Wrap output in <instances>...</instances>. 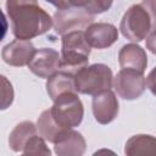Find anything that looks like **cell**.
Wrapping results in <instances>:
<instances>
[{"label": "cell", "instance_id": "obj_23", "mask_svg": "<svg viewBox=\"0 0 156 156\" xmlns=\"http://www.w3.org/2000/svg\"><path fill=\"white\" fill-rule=\"evenodd\" d=\"M69 6H76V7H83L87 9V6L91 2V0H67Z\"/></svg>", "mask_w": 156, "mask_h": 156}, {"label": "cell", "instance_id": "obj_20", "mask_svg": "<svg viewBox=\"0 0 156 156\" xmlns=\"http://www.w3.org/2000/svg\"><path fill=\"white\" fill-rule=\"evenodd\" d=\"M145 10L147 11L150 18H151V24H152V30H156V0H141L140 2Z\"/></svg>", "mask_w": 156, "mask_h": 156}, {"label": "cell", "instance_id": "obj_7", "mask_svg": "<svg viewBox=\"0 0 156 156\" xmlns=\"http://www.w3.org/2000/svg\"><path fill=\"white\" fill-rule=\"evenodd\" d=\"M113 89L124 100H135L146 89V78L143 72L132 68H122L113 78Z\"/></svg>", "mask_w": 156, "mask_h": 156}, {"label": "cell", "instance_id": "obj_3", "mask_svg": "<svg viewBox=\"0 0 156 156\" xmlns=\"http://www.w3.org/2000/svg\"><path fill=\"white\" fill-rule=\"evenodd\" d=\"M113 83L112 71L107 65L94 63L88 65L74 74V84L77 93L84 95H96L105 90H110Z\"/></svg>", "mask_w": 156, "mask_h": 156}, {"label": "cell", "instance_id": "obj_24", "mask_svg": "<svg viewBox=\"0 0 156 156\" xmlns=\"http://www.w3.org/2000/svg\"><path fill=\"white\" fill-rule=\"evenodd\" d=\"M46 2L54 5L55 7L57 9H66V7H69V4L67 0H45Z\"/></svg>", "mask_w": 156, "mask_h": 156}, {"label": "cell", "instance_id": "obj_16", "mask_svg": "<svg viewBox=\"0 0 156 156\" xmlns=\"http://www.w3.org/2000/svg\"><path fill=\"white\" fill-rule=\"evenodd\" d=\"M124 154L128 156L156 155V136L149 134H136L130 136L126 143Z\"/></svg>", "mask_w": 156, "mask_h": 156}, {"label": "cell", "instance_id": "obj_5", "mask_svg": "<svg viewBox=\"0 0 156 156\" xmlns=\"http://www.w3.org/2000/svg\"><path fill=\"white\" fill-rule=\"evenodd\" d=\"M119 30L124 38L130 41L139 43L151 33V18L141 4L132 5L123 15Z\"/></svg>", "mask_w": 156, "mask_h": 156}, {"label": "cell", "instance_id": "obj_8", "mask_svg": "<svg viewBox=\"0 0 156 156\" xmlns=\"http://www.w3.org/2000/svg\"><path fill=\"white\" fill-rule=\"evenodd\" d=\"M61 67V56L52 48H41L35 51L28 68L39 78H49Z\"/></svg>", "mask_w": 156, "mask_h": 156}, {"label": "cell", "instance_id": "obj_17", "mask_svg": "<svg viewBox=\"0 0 156 156\" xmlns=\"http://www.w3.org/2000/svg\"><path fill=\"white\" fill-rule=\"evenodd\" d=\"M37 127H38V130H39V134L49 143H55L56 139L66 130H62L54 121L51 113H50V110H45L41 112V115L39 116L38 118V122H37Z\"/></svg>", "mask_w": 156, "mask_h": 156}, {"label": "cell", "instance_id": "obj_12", "mask_svg": "<svg viewBox=\"0 0 156 156\" xmlns=\"http://www.w3.org/2000/svg\"><path fill=\"white\" fill-rule=\"evenodd\" d=\"M85 149L84 136L74 129L63 132L54 143V151L58 156H82Z\"/></svg>", "mask_w": 156, "mask_h": 156}, {"label": "cell", "instance_id": "obj_18", "mask_svg": "<svg viewBox=\"0 0 156 156\" xmlns=\"http://www.w3.org/2000/svg\"><path fill=\"white\" fill-rule=\"evenodd\" d=\"M45 141L46 140L40 134H35L33 138H30L28 144L24 146L22 154L24 155H49L50 156L51 151L46 146Z\"/></svg>", "mask_w": 156, "mask_h": 156}, {"label": "cell", "instance_id": "obj_4", "mask_svg": "<svg viewBox=\"0 0 156 156\" xmlns=\"http://www.w3.org/2000/svg\"><path fill=\"white\" fill-rule=\"evenodd\" d=\"M49 110L55 123L62 130L78 127L84 117V107L76 91L60 95Z\"/></svg>", "mask_w": 156, "mask_h": 156}, {"label": "cell", "instance_id": "obj_14", "mask_svg": "<svg viewBox=\"0 0 156 156\" xmlns=\"http://www.w3.org/2000/svg\"><path fill=\"white\" fill-rule=\"evenodd\" d=\"M46 91L49 98L54 101L60 95L66 93H77L76 84H74V76L67 73L65 71H57L52 76H50L46 80Z\"/></svg>", "mask_w": 156, "mask_h": 156}, {"label": "cell", "instance_id": "obj_10", "mask_svg": "<svg viewBox=\"0 0 156 156\" xmlns=\"http://www.w3.org/2000/svg\"><path fill=\"white\" fill-rule=\"evenodd\" d=\"M37 49L30 43V40L15 39L2 48L1 57L5 63L15 67L28 66L32 61Z\"/></svg>", "mask_w": 156, "mask_h": 156}, {"label": "cell", "instance_id": "obj_9", "mask_svg": "<svg viewBox=\"0 0 156 156\" xmlns=\"http://www.w3.org/2000/svg\"><path fill=\"white\" fill-rule=\"evenodd\" d=\"M91 110L94 118L100 124L111 123L118 115L119 104L116 98V94L110 90H105L94 95L91 102Z\"/></svg>", "mask_w": 156, "mask_h": 156}, {"label": "cell", "instance_id": "obj_21", "mask_svg": "<svg viewBox=\"0 0 156 156\" xmlns=\"http://www.w3.org/2000/svg\"><path fill=\"white\" fill-rule=\"evenodd\" d=\"M146 87L156 96V67H154L146 77Z\"/></svg>", "mask_w": 156, "mask_h": 156}, {"label": "cell", "instance_id": "obj_22", "mask_svg": "<svg viewBox=\"0 0 156 156\" xmlns=\"http://www.w3.org/2000/svg\"><path fill=\"white\" fill-rule=\"evenodd\" d=\"M146 49L149 51H151L154 55H156V30L151 32L147 37H146Z\"/></svg>", "mask_w": 156, "mask_h": 156}, {"label": "cell", "instance_id": "obj_6", "mask_svg": "<svg viewBox=\"0 0 156 156\" xmlns=\"http://www.w3.org/2000/svg\"><path fill=\"white\" fill-rule=\"evenodd\" d=\"M52 20L55 32L63 35L69 32L85 30L91 23H94L95 16L83 7L69 6L66 9H57Z\"/></svg>", "mask_w": 156, "mask_h": 156}, {"label": "cell", "instance_id": "obj_11", "mask_svg": "<svg viewBox=\"0 0 156 156\" xmlns=\"http://www.w3.org/2000/svg\"><path fill=\"white\" fill-rule=\"evenodd\" d=\"M84 35L91 48L107 49L118 39V29L112 23L98 22L91 23L85 30Z\"/></svg>", "mask_w": 156, "mask_h": 156}, {"label": "cell", "instance_id": "obj_2", "mask_svg": "<svg viewBox=\"0 0 156 156\" xmlns=\"http://www.w3.org/2000/svg\"><path fill=\"white\" fill-rule=\"evenodd\" d=\"M61 71L76 74L88 66L91 46L85 39L84 30L69 32L61 35Z\"/></svg>", "mask_w": 156, "mask_h": 156}, {"label": "cell", "instance_id": "obj_13", "mask_svg": "<svg viewBox=\"0 0 156 156\" xmlns=\"http://www.w3.org/2000/svg\"><path fill=\"white\" fill-rule=\"evenodd\" d=\"M118 63L121 68H132L144 73L147 66V56L140 45L130 43L121 48L118 52Z\"/></svg>", "mask_w": 156, "mask_h": 156}, {"label": "cell", "instance_id": "obj_15", "mask_svg": "<svg viewBox=\"0 0 156 156\" xmlns=\"http://www.w3.org/2000/svg\"><path fill=\"white\" fill-rule=\"evenodd\" d=\"M38 127L30 121H23L18 123L9 136V146L15 152H22L30 138L38 134Z\"/></svg>", "mask_w": 156, "mask_h": 156}, {"label": "cell", "instance_id": "obj_1", "mask_svg": "<svg viewBox=\"0 0 156 156\" xmlns=\"http://www.w3.org/2000/svg\"><path fill=\"white\" fill-rule=\"evenodd\" d=\"M6 13L16 39L30 40L54 26V20L38 5V0H6Z\"/></svg>", "mask_w": 156, "mask_h": 156}, {"label": "cell", "instance_id": "obj_19", "mask_svg": "<svg viewBox=\"0 0 156 156\" xmlns=\"http://www.w3.org/2000/svg\"><path fill=\"white\" fill-rule=\"evenodd\" d=\"M113 0H91V2L87 6V11L91 15H99L102 13L107 10H110V7L112 6Z\"/></svg>", "mask_w": 156, "mask_h": 156}]
</instances>
